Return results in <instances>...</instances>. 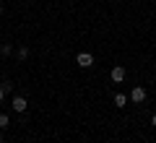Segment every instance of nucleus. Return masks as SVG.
Instances as JSON below:
<instances>
[{
    "label": "nucleus",
    "mask_w": 156,
    "mask_h": 143,
    "mask_svg": "<svg viewBox=\"0 0 156 143\" xmlns=\"http://www.w3.org/2000/svg\"><path fill=\"white\" fill-rule=\"evenodd\" d=\"M16 57H18V60H26V57H29V47H18V50H16Z\"/></svg>",
    "instance_id": "nucleus-6"
},
{
    "label": "nucleus",
    "mask_w": 156,
    "mask_h": 143,
    "mask_svg": "<svg viewBox=\"0 0 156 143\" xmlns=\"http://www.w3.org/2000/svg\"><path fill=\"white\" fill-rule=\"evenodd\" d=\"M11 107H13V112H26V107H29V102H26V96H13V102H11Z\"/></svg>",
    "instance_id": "nucleus-4"
},
{
    "label": "nucleus",
    "mask_w": 156,
    "mask_h": 143,
    "mask_svg": "<svg viewBox=\"0 0 156 143\" xmlns=\"http://www.w3.org/2000/svg\"><path fill=\"white\" fill-rule=\"evenodd\" d=\"M0 16H3V5H0Z\"/></svg>",
    "instance_id": "nucleus-11"
},
{
    "label": "nucleus",
    "mask_w": 156,
    "mask_h": 143,
    "mask_svg": "<svg viewBox=\"0 0 156 143\" xmlns=\"http://www.w3.org/2000/svg\"><path fill=\"white\" fill-rule=\"evenodd\" d=\"M128 96H125V94H115V107H120V109H122V107H128Z\"/></svg>",
    "instance_id": "nucleus-5"
},
{
    "label": "nucleus",
    "mask_w": 156,
    "mask_h": 143,
    "mask_svg": "<svg viewBox=\"0 0 156 143\" xmlns=\"http://www.w3.org/2000/svg\"><path fill=\"white\" fill-rule=\"evenodd\" d=\"M3 99H5V88L0 86V102H3Z\"/></svg>",
    "instance_id": "nucleus-9"
},
{
    "label": "nucleus",
    "mask_w": 156,
    "mask_h": 143,
    "mask_svg": "<svg viewBox=\"0 0 156 143\" xmlns=\"http://www.w3.org/2000/svg\"><path fill=\"white\" fill-rule=\"evenodd\" d=\"M125 76H128V73H125V68H122V65H115V68L109 70V78H112L115 83H122V81H125Z\"/></svg>",
    "instance_id": "nucleus-3"
},
{
    "label": "nucleus",
    "mask_w": 156,
    "mask_h": 143,
    "mask_svg": "<svg viewBox=\"0 0 156 143\" xmlns=\"http://www.w3.org/2000/svg\"><path fill=\"white\" fill-rule=\"evenodd\" d=\"M8 125H11V117H8V115H0V130H5Z\"/></svg>",
    "instance_id": "nucleus-7"
},
{
    "label": "nucleus",
    "mask_w": 156,
    "mask_h": 143,
    "mask_svg": "<svg viewBox=\"0 0 156 143\" xmlns=\"http://www.w3.org/2000/svg\"><path fill=\"white\" fill-rule=\"evenodd\" d=\"M0 141H3V133H0Z\"/></svg>",
    "instance_id": "nucleus-12"
},
{
    "label": "nucleus",
    "mask_w": 156,
    "mask_h": 143,
    "mask_svg": "<svg viewBox=\"0 0 156 143\" xmlns=\"http://www.w3.org/2000/svg\"><path fill=\"white\" fill-rule=\"evenodd\" d=\"M76 63H78V68H83V70H86V68L94 65V55H91V52H78V55H76Z\"/></svg>",
    "instance_id": "nucleus-2"
},
{
    "label": "nucleus",
    "mask_w": 156,
    "mask_h": 143,
    "mask_svg": "<svg viewBox=\"0 0 156 143\" xmlns=\"http://www.w3.org/2000/svg\"><path fill=\"white\" fill-rule=\"evenodd\" d=\"M0 52H3V55H11V52H13V44H0Z\"/></svg>",
    "instance_id": "nucleus-8"
},
{
    "label": "nucleus",
    "mask_w": 156,
    "mask_h": 143,
    "mask_svg": "<svg viewBox=\"0 0 156 143\" xmlns=\"http://www.w3.org/2000/svg\"><path fill=\"white\" fill-rule=\"evenodd\" d=\"M0 143H8V141H0Z\"/></svg>",
    "instance_id": "nucleus-13"
},
{
    "label": "nucleus",
    "mask_w": 156,
    "mask_h": 143,
    "mask_svg": "<svg viewBox=\"0 0 156 143\" xmlns=\"http://www.w3.org/2000/svg\"><path fill=\"white\" fill-rule=\"evenodd\" d=\"M151 125L156 127V112H154V115H151Z\"/></svg>",
    "instance_id": "nucleus-10"
},
{
    "label": "nucleus",
    "mask_w": 156,
    "mask_h": 143,
    "mask_svg": "<svg viewBox=\"0 0 156 143\" xmlns=\"http://www.w3.org/2000/svg\"><path fill=\"white\" fill-rule=\"evenodd\" d=\"M128 99L133 102V104H143V102L148 99V91H146L143 86H133V91L128 94Z\"/></svg>",
    "instance_id": "nucleus-1"
}]
</instances>
